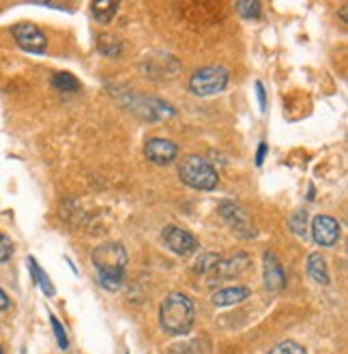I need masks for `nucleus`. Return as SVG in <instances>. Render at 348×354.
Here are the masks:
<instances>
[{
	"mask_svg": "<svg viewBox=\"0 0 348 354\" xmlns=\"http://www.w3.org/2000/svg\"><path fill=\"white\" fill-rule=\"evenodd\" d=\"M159 320L163 330L172 333V335H185L196 322V305L187 295L170 292L161 303Z\"/></svg>",
	"mask_w": 348,
	"mask_h": 354,
	"instance_id": "nucleus-1",
	"label": "nucleus"
},
{
	"mask_svg": "<svg viewBox=\"0 0 348 354\" xmlns=\"http://www.w3.org/2000/svg\"><path fill=\"white\" fill-rule=\"evenodd\" d=\"M97 279L106 290H116L122 281V270L127 266V252L120 243L99 245L93 252Z\"/></svg>",
	"mask_w": 348,
	"mask_h": 354,
	"instance_id": "nucleus-2",
	"label": "nucleus"
},
{
	"mask_svg": "<svg viewBox=\"0 0 348 354\" xmlns=\"http://www.w3.org/2000/svg\"><path fill=\"white\" fill-rule=\"evenodd\" d=\"M178 176L187 187L200 189V192H211L219 183L217 170L200 155H190L183 159L181 168H178Z\"/></svg>",
	"mask_w": 348,
	"mask_h": 354,
	"instance_id": "nucleus-3",
	"label": "nucleus"
},
{
	"mask_svg": "<svg viewBox=\"0 0 348 354\" xmlns=\"http://www.w3.org/2000/svg\"><path fill=\"white\" fill-rule=\"evenodd\" d=\"M228 86V71L223 67H202L190 80V91L196 97H211Z\"/></svg>",
	"mask_w": 348,
	"mask_h": 354,
	"instance_id": "nucleus-4",
	"label": "nucleus"
},
{
	"mask_svg": "<svg viewBox=\"0 0 348 354\" xmlns=\"http://www.w3.org/2000/svg\"><path fill=\"white\" fill-rule=\"evenodd\" d=\"M11 35L17 41V46L22 50H26V52L44 54L46 48H48V39H46L44 30H41L39 26H35V24H30V22L15 24L11 28Z\"/></svg>",
	"mask_w": 348,
	"mask_h": 354,
	"instance_id": "nucleus-5",
	"label": "nucleus"
},
{
	"mask_svg": "<svg viewBox=\"0 0 348 354\" xmlns=\"http://www.w3.org/2000/svg\"><path fill=\"white\" fill-rule=\"evenodd\" d=\"M161 239L168 249H172L176 256H183V258L192 256L198 249L194 234H190L187 230H183V227H176V225H168L166 230L161 232Z\"/></svg>",
	"mask_w": 348,
	"mask_h": 354,
	"instance_id": "nucleus-6",
	"label": "nucleus"
},
{
	"mask_svg": "<svg viewBox=\"0 0 348 354\" xmlns=\"http://www.w3.org/2000/svg\"><path fill=\"white\" fill-rule=\"evenodd\" d=\"M312 239L320 247H331L340 239V223L329 215H318L312 221Z\"/></svg>",
	"mask_w": 348,
	"mask_h": 354,
	"instance_id": "nucleus-7",
	"label": "nucleus"
},
{
	"mask_svg": "<svg viewBox=\"0 0 348 354\" xmlns=\"http://www.w3.org/2000/svg\"><path fill=\"white\" fill-rule=\"evenodd\" d=\"M147 159H151L157 165H170L178 157V147L170 140L163 138H151L145 147Z\"/></svg>",
	"mask_w": 348,
	"mask_h": 354,
	"instance_id": "nucleus-8",
	"label": "nucleus"
},
{
	"mask_svg": "<svg viewBox=\"0 0 348 354\" xmlns=\"http://www.w3.org/2000/svg\"><path fill=\"white\" fill-rule=\"evenodd\" d=\"M219 213H221L223 219H228V223L235 227L239 234H243V236H254L256 234L250 217L245 215V211H243L239 204H235V202H221Z\"/></svg>",
	"mask_w": 348,
	"mask_h": 354,
	"instance_id": "nucleus-9",
	"label": "nucleus"
},
{
	"mask_svg": "<svg viewBox=\"0 0 348 354\" xmlns=\"http://www.w3.org/2000/svg\"><path fill=\"white\" fill-rule=\"evenodd\" d=\"M264 286L269 292H282L286 286L284 268L273 254H264Z\"/></svg>",
	"mask_w": 348,
	"mask_h": 354,
	"instance_id": "nucleus-10",
	"label": "nucleus"
},
{
	"mask_svg": "<svg viewBox=\"0 0 348 354\" xmlns=\"http://www.w3.org/2000/svg\"><path fill=\"white\" fill-rule=\"evenodd\" d=\"M245 266H248V254H237L232 258H223V260L217 258V262L211 266L209 273H215V277L219 279H228V277H237Z\"/></svg>",
	"mask_w": 348,
	"mask_h": 354,
	"instance_id": "nucleus-11",
	"label": "nucleus"
},
{
	"mask_svg": "<svg viewBox=\"0 0 348 354\" xmlns=\"http://www.w3.org/2000/svg\"><path fill=\"white\" fill-rule=\"evenodd\" d=\"M250 297V290L245 286H232V288H223L217 290L213 295V305L217 307H228V305H237L241 301H245Z\"/></svg>",
	"mask_w": 348,
	"mask_h": 354,
	"instance_id": "nucleus-12",
	"label": "nucleus"
},
{
	"mask_svg": "<svg viewBox=\"0 0 348 354\" xmlns=\"http://www.w3.org/2000/svg\"><path fill=\"white\" fill-rule=\"evenodd\" d=\"M308 273L312 275L314 281L327 286L329 283V268H327V262L320 254H312L308 258Z\"/></svg>",
	"mask_w": 348,
	"mask_h": 354,
	"instance_id": "nucleus-13",
	"label": "nucleus"
},
{
	"mask_svg": "<svg viewBox=\"0 0 348 354\" xmlns=\"http://www.w3.org/2000/svg\"><path fill=\"white\" fill-rule=\"evenodd\" d=\"M97 48L104 52L106 56H118L120 50H122V41L116 37V35H110V32H101L99 39H97Z\"/></svg>",
	"mask_w": 348,
	"mask_h": 354,
	"instance_id": "nucleus-14",
	"label": "nucleus"
},
{
	"mask_svg": "<svg viewBox=\"0 0 348 354\" xmlns=\"http://www.w3.org/2000/svg\"><path fill=\"white\" fill-rule=\"evenodd\" d=\"M28 266H30V273H33V281L39 283L41 290H44V292H46L48 297H52V295H54V286L50 283V279H48V275L44 273V270L39 268V264H37L35 258H28Z\"/></svg>",
	"mask_w": 348,
	"mask_h": 354,
	"instance_id": "nucleus-15",
	"label": "nucleus"
},
{
	"mask_svg": "<svg viewBox=\"0 0 348 354\" xmlns=\"http://www.w3.org/2000/svg\"><path fill=\"white\" fill-rule=\"evenodd\" d=\"M52 86L58 88V91H65V93H73V91L80 88V82L71 73H54L52 75Z\"/></svg>",
	"mask_w": 348,
	"mask_h": 354,
	"instance_id": "nucleus-16",
	"label": "nucleus"
},
{
	"mask_svg": "<svg viewBox=\"0 0 348 354\" xmlns=\"http://www.w3.org/2000/svg\"><path fill=\"white\" fill-rule=\"evenodd\" d=\"M118 5L116 3H95L93 5V13L95 17L99 19V22H110V19L114 17Z\"/></svg>",
	"mask_w": 348,
	"mask_h": 354,
	"instance_id": "nucleus-17",
	"label": "nucleus"
},
{
	"mask_svg": "<svg viewBox=\"0 0 348 354\" xmlns=\"http://www.w3.org/2000/svg\"><path fill=\"white\" fill-rule=\"evenodd\" d=\"M269 354H308V352H305V348L299 346L297 342H282Z\"/></svg>",
	"mask_w": 348,
	"mask_h": 354,
	"instance_id": "nucleus-18",
	"label": "nucleus"
},
{
	"mask_svg": "<svg viewBox=\"0 0 348 354\" xmlns=\"http://www.w3.org/2000/svg\"><path fill=\"white\" fill-rule=\"evenodd\" d=\"M237 11L241 13V17L254 19V17L260 15V5H258V3H239V5H237Z\"/></svg>",
	"mask_w": 348,
	"mask_h": 354,
	"instance_id": "nucleus-19",
	"label": "nucleus"
},
{
	"mask_svg": "<svg viewBox=\"0 0 348 354\" xmlns=\"http://www.w3.org/2000/svg\"><path fill=\"white\" fill-rule=\"evenodd\" d=\"M305 211H299L291 217V227H293V232L299 234V236H305Z\"/></svg>",
	"mask_w": 348,
	"mask_h": 354,
	"instance_id": "nucleus-20",
	"label": "nucleus"
},
{
	"mask_svg": "<svg viewBox=\"0 0 348 354\" xmlns=\"http://www.w3.org/2000/svg\"><path fill=\"white\" fill-rule=\"evenodd\" d=\"M50 322H52V328H54V335H56V342L60 348H67V335H65V328L63 324L58 322L56 316H50Z\"/></svg>",
	"mask_w": 348,
	"mask_h": 354,
	"instance_id": "nucleus-21",
	"label": "nucleus"
},
{
	"mask_svg": "<svg viewBox=\"0 0 348 354\" xmlns=\"http://www.w3.org/2000/svg\"><path fill=\"white\" fill-rule=\"evenodd\" d=\"M13 254V243L9 241L7 234L0 232V262H7Z\"/></svg>",
	"mask_w": 348,
	"mask_h": 354,
	"instance_id": "nucleus-22",
	"label": "nucleus"
},
{
	"mask_svg": "<svg viewBox=\"0 0 348 354\" xmlns=\"http://www.w3.org/2000/svg\"><path fill=\"white\" fill-rule=\"evenodd\" d=\"M256 93H258V101H260V110H267V97H264V88L260 82H256Z\"/></svg>",
	"mask_w": 348,
	"mask_h": 354,
	"instance_id": "nucleus-23",
	"label": "nucleus"
},
{
	"mask_svg": "<svg viewBox=\"0 0 348 354\" xmlns=\"http://www.w3.org/2000/svg\"><path fill=\"white\" fill-rule=\"evenodd\" d=\"M9 305H11L9 297L5 295V290L0 288V311H3V309H9Z\"/></svg>",
	"mask_w": 348,
	"mask_h": 354,
	"instance_id": "nucleus-24",
	"label": "nucleus"
},
{
	"mask_svg": "<svg viewBox=\"0 0 348 354\" xmlns=\"http://www.w3.org/2000/svg\"><path fill=\"white\" fill-rule=\"evenodd\" d=\"M264 153H267V144L262 142L260 147H258V157H256V163H258V165H260V163L264 161Z\"/></svg>",
	"mask_w": 348,
	"mask_h": 354,
	"instance_id": "nucleus-25",
	"label": "nucleus"
},
{
	"mask_svg": "<svg viewBox=\"0 0 348 354\" xmlns=\"http://www.w3.org/2000/svg\"><path fill=\"white\" fill-rule=\"evenodd\" d=\"M0 354H3V348H0Z\"/></svg>",
	"mask_w": 348,
	"mask_h": 354,
	"instance_id": "nucleus-26",
	"label": "nucleus"
}]
</instances>
